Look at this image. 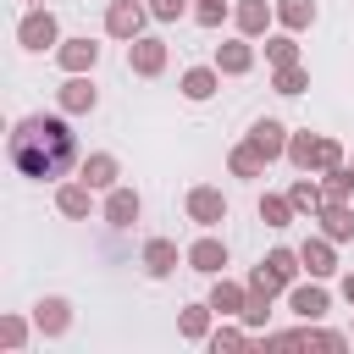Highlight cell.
I'll return each mask as SVG.
<instances>
[{
	"mask_svg": "<svg viewBox=\"0 0 354 354\" xmlns=\"http://www.w3.org/2000/svg\"><path fill=\"white\" fill-rule=\"evenodd\" d=\"M6 155H11L17 177H28V183H66L72 166L83 160L77 155L72 116L61 105L55 111H33V116H17L11 122V138H6Z\"/></svg>",
	"mask_w": 354,
	"mask_h": 354,
	"instance_id": "6da1fadb",
	"label": "cell"
},
{
	"mask_svg": "<svg viewBox=\"0 0 354 354\" xmlns=\"http://www.w3.org/2000/svg\"><path fill=\"white\" fill-rule=\"evenodd\" d=\"M17 44H22L28 55L55 50V44H61V17H55L50 6H28V11L17 17Z\"/></svg>",
	"mask_w": 354,
	"mask_h": 354,
	"instance_id": "7a4b0ae2",
	"label": "cell"
},
{
	"mask_svg": "<svg viewBox=\"0 0 354 354\" xmlns=\"http://www.w3.org/2000/svg\"><path fill=\"white\" fill-rule=\"evenodd\" d=\"M183 210H188V221L199 227V232H216L221 221H227V194L216 188V183H199V188H188V199H183Z\"/></svg>",
	"mask_w": 354,
	"mask_h": 354,
	"instance_id": "3957f363",
	"label": "cell"
},
{
	"mask_svg": "<svg viewBox=\"0 0 354 354\" xmlns=\"http://www.w3.org/2000/svg\"><path fill=\"white\" fill-rule=\"evenodd\" d=\"M100 216H105V227L127 232V227L144 216V194H138V188H127V183H116L111 194H100Z\"/></svg>",
	"mask_w": 354,
	"mask_h": 354,
	"instance_id": "277c9868",
	"label": "cell"
},
{
	"mask_svg": "<svg viewBox=\"0 0 354 354\" xmlns=\"http://www.w3.org/2000/svg\"><path fill=\"white\" fill-rule=\"evenodd\" d=\"M288 310H293L299 321H326V310H332L326 282H321V277H299V282L288 288Z\"/></svg>",
	"mask_w": 354,
	"mask_h": 354,
	"instance_id": "5b68a950",
	"label": "cell"
},
{
	"mask_svg": "<svg viewBox=\"0 0 354 354\" xmlns=\"http://www.w3.org/2000/svg\"><path fill=\"white\" fill-rule=\"evenodd\" d=\"M144 22H155L144 0H111V6H105V33L122 39V44H133V39L144 33Z\"/></svg>",
	"mask_w": 354,
	"mask_h": 354,
	"instance_id": "8992f818",
	"label": "cell"
},
{
	"mask_svg": "<svg viewBox=\"0 0 354 354\" xmlns=\"http://www.w3.org/2000/svg\"><path fill=\"white\" fill-rule=\"evenodd\" d=\"M166 61H171V50H166V39H155V33H138V39L127 44V72H133V77H160Z\"/></svg>",
	"mask_w": 354,
	"mask_h": 354,
	"instance_id": "52a82bcc",
	"label": "cell"
},
{
	"mask_svg": "<svg viewBox=\"0 0 354 354\" xmlns=\"http://www.w3.org/2000/svg\"><path fill=\"white\" fill-rule=\"evenodd\" d=\"M232 28L260 44V39L277 28V0H232Z\"/></svg>",
	"mask_w": 354,
	"mask_h": 354,
	"instance_id": "ba28073f",
	"label": "cell"
},
{
	"mask_svg": "<svg viewBox=\"0 0 354 354\" xmlns=\"http://www.w3.org/2000/svg\"><path fill=\"white\" fill-rule=\"evenodd\" d=\"M138 266H144V277H149V282H166L177 266H188V249H177L171 238H149V243H144V254H138Z\"/></svg>",
	"mask_w": 354,
	"mask_h": 354,
	"instance_id": "9c48e42d",
	"label": "cell"
},
{
	"mask_svg": "<svg viewBox=\"0 0 354 354\" xmlns=\"http://www.w3.org/2000/svg\"><path fill=\"white\" fill-rule=\"evenodd\" d=\"M254 55H260V50H254V39L232 33V39H221V44H216V72H221V77H249V72H254Z\"/></svg>",
	"mask_w": 354,
	"mask_h": 354,
	"instance_id": "30bf717a",
	"label": "cell"
},
{
	"mask_svg": "<svg viewBox=\"0 0 354 354\" xmlns=\"http://www.w3.org/2000/svg\"><path fill=\"white\" fill-rule=\"evenodd\" d=\"M55 105H61L66 116H88V111L100 105V88H94V77H88V72H66V83L55 88Z\"/></svg>",
	"mask_w": 354,
	"mask_h": 354,
	"instance_id": "8fae6325",
	"label": "cell"
},
{
	"mask_svg": "<svg viewBox=\"0 0 354 354\" xmlns=\"http://www.w3.org/2000/svg\"><path fill=\"white\" fill-rule=\"evenodd\" d=\"M77 177H83L94 194H111V188L122 183V160H116L111 149H88V155L77 160Z\"/></svg>",
	"mask_w": 354,
	"mask_h": 354,
	"instance_id": "7c38bea8",
	"label": "cell"
},
{
	"mask_svg": "<svg viewBox=\"0 0 354 354\" xmlns=\"http://www.w3.org/2000/svg\"><path fill=\"white\" fill-rule=\"evenodd\" d=\"M94 205H100V194H94L83 177H66V183H55V210H61L66 221H88V216H94Z\"/></svg>",
	"mask_w": 354,
	"mask_h": 354,
	"instance_id": "4fadbf2b",
	"label": "cell"
},
{
	"mask_svg": "<svg viewBox=\"0 0 354 354\" xmlns=\"http://www.w3.org/2000/svg\"><path fill=\"white\" fill-rule=\"evenodd\" d=\"M227 238H216V232H199L194 243H188V271H199V277H221L227 271Z\"/></svg>",
	"mask_w": 354,
	"mask_h": 354,
	"instance_id": "5bb4252c",
	"label": "cell"
},
{
	"mask_svg": "<svg viewBox=\"0 0 354 354\" xmlns=\"http://www.w3.org/2000/svg\"><path fill=\"white\" fill-rule=\"evenodd\" d=\"M243 138H249L266 160H288V122H277V116H254Z\"/></svg>",
	"mask_w": 354,
	"mask_h": 354,
	"instance_id": "9a60e30c",
	"label": "cell"
},
{
	"mask_svg": "<svg viewBox=\"0 0 354 354\" xmlns=\"http://www.w3.org/2000/svg\"><path fill=\"white\" fill-rule=\"evenodd\" d=\"M299 260H304V277H337V243L326 238V232H310L304 243H299Z\"/></svg>",
	"mask_w": 354,
	"mask_h": 354,
	"instance_id": "2e32d148",
	"label": "cell"
},
{
	"mask_svg": "<svg viewBox=\"0 0 354 354\" xmlns=\"http://www.w3.org/2000/svg\"><path fill=\"white\" fill-rule=\"evenodd\" d=\"M33 326H39V337H66V332H72V299L44 293V299L33 304Z\"/></svg>",
	"mask_w": 354,
	"mask_h": 354,
	"instance_id": "e0dca14e",
	"label": "cell"
},
{
	"mask_svg": "<svg viewBox=\"0 0 354 354\" xmlns=\"http://www.w3.org/2000/svg\"><path fill=\"white\" fill-rule=\"evenodd\" d=\"M315 232H326L332 243H354V199H326L315 210Z\"/></svg>",
	"mask_w": 354,
	"mask_h": 354,
	"instance_id": "ac0fdd59",
	"label": "cell"
},
{
	"mask_svg": "<svg viewBox=\"0 0 354 354\" xmlns=\"http://www.w3.org/2000/svg\"><path fill=\"white\" fill-rule=\"evenodd\" d=\"M55 66H61V72H94V66H100V44H94L88 33L61 39V44H55Z\"/></svg>",
	"mask_w": 354,
	"mask_h": 354,
	"instance_id": "d6986e66",
	"label": "cell"
},
{
	"mask_svg": "<svg viewBox=\"0 0 354 354\" xmlns=\"http://www.w3.org/2000/svg\"><path fill=\"white\" fill-rule=\"evenodd\" d=\"M243 304H249V282H232L227 271H221V277H210V310H216L221 321H227V315L238 321V315H243Z\"/></svg>",
	"mask_w": 354,
	"mask_h": 354,
	"instance_id": "ffe728a7",
	"label": "cell"
},
{
	"mask_svg": "<svg viewBox=\"0 0 354 354\" xmlns=\"http://www.w3.org/2000/svg\"><path fill=\"white\" fill-rule=\"evenodd\" d=\"M288 199H293V210H299L304 221H315V210L326 205V188H321V177H315V171H299V177L288 183Z\"/></svg>",
	"mask_w": 354,
	"mask_h": 354,
	"instance_id": "44dd1931",
	"label": "cell"
},
{
	"mask_svg": "<svg viewBox=\"0 0 354 354\" xmlns=\"http://www.w3.org/2000/svg\"><path fill=\"white\" fill-rule=\"evenodd\" d=\"M216 321H221V315L210 310V299H205V304H183V310H177V337H183V343H205Z\"/></svg>",
	"mask_w": 354,
	"mask_h": 354,
	"instance_id": "7402d4cb",
	"label": "cell"
},
{
	"mask_svg": "<svg viewBox=\"0 0 354 354\" xmlns=\"http://www.w3.org/2000/svg\"><path fill=\"white\" fill-rule=\"evenodd\" d=\"M177 88H183V100H194V105H205L216 88H221V72H216V61L210 66H188L183 77H177Z\"/></svg>",
	"mask_w": 354,
	"mask_h": 354,
	"instance_id": "603a6c76",
	"label": "cell"
},
{
	"mask_svg": "<svg viewBox=\"0 0 354 354\" xmlns=\"http://www.w3.org/2000/svg\"><path fill=\"white\" fill-rule=\"evenodd\" d=\"M266 166H271V160H266V155H260V149H254L249 138H238V144L227 149V171H232V177H243V183L266 177Z\"/></svg>",
	"mask_w": 354,
	"mask_h": 354,
	"instance_id": "cb8c5ba5",
	"label": "cell"
},
{
	"mask_svg": "<svg viewBox=\"0 0 354 354\" xmlns=\"http://www.w3.org/2000/svg\"><path fill=\"white\" fill-rule=\"evenodd\" d=\"M282 288H293L299 277H304V260H299V249H288V243H277V249H266V260H260Z\"/></svg>",
	"mask_w": 354,
	"mask_h": 354,
	"instance_id": "d4e9b609",
	"label": "cell"
},
{
	"mask_svg": "<svg viewBox=\"0 0 354 354\" xmlns=\"http://www.w3.org/2000/svg\"><path fill=\"white\" fill-rule=\"evenodd\" d=\"M249 337H254V332H249L243 321H232V315H227V321H216V326H210L205 348H210V354H232V348H243Z\"/></svg>",
	"mask_w": 354,
	"mask_h": 354,
	"instance_id": "484cf974",
	"label": "cell"
},
{
	"mask_svg": "<svg viewBox=\"0 0 354 354\" xmlns=\"http://www.w3.org/2000/svg\"><path fill=\"white\" fill-rule=\"evenodd\" d=\"M315 0H277V28H288V33H310L315 28Z\"/></svg>",
	"mask_w": 354,
	"mask_h": 354,
	"instance_id": "4316f807",
	"label": "cell"
},
{
	"mask_svg": "<svg viewBox=\"0 0 354 354\" xmlns=\"http://www.w3.org/2000/svg\"><path fill=\"white\" fill-rule=\"evenodd\" d=\"M315 149H321V133H310V127L288 133V166L293 171H315Z\"/></svg>",
	"mask_w": 354,
	"mask_h": 354,
	"instance_id": "83f0119b",
	"label": "cell"
},
{
	"mask_svg": "<svg viewBox=\"0 0 354 354\" xmlns=\"http://www.w3.org/2000/svg\"><path fill=\"white\" fill-rule=\"evenodd\" d=\"M33 332H39V326H33V315H17V310H11V315H0V348H6V354H22Z\"/></svg>",
	"mask_w": 354,
	"mask_h": 354,
	"instance_id": "f1b7e54d",
	"label": "cell"
},
{
	"mask_svg": "<svg viewBox=\"0 0 354 354\" xmlns=\"http://www.w3.org/2000/svg\"><path fill=\"white\" fill-rule=\"evenodd\" d=\"M260 50H266V66H288V61H299V33L277 28V33L260 39Z\"/></svg>",
	"mask_w": 354,
	"mask_h": 354,
	"instance_id": "f546056e",
	"label": "cell"
},
{
	"mask_svg": "<svg viewBox=\"0 0 354 354\" xmlns=\"http://www.w3.org/2000/svg\"><path fill=\"white\" fill-rule=\"evenodd\" d=\"M254 210H260V221H266V227H277V232L299 221V210H293V199H288V194H260V205H254Z\"/></svg>",
	"mask_w": 354,
	"mask_h": 354,
	"instance_id": "4dcf8cb0",
	"label": "cell"
},
{
	"mask_svg": "<svg viewBox=\"0 0 354 354\" xmlns=\"http://www.w3.org/2000/svg\"><path fill=\"white\" fill-rule=\"evenodd\" d=\"M271 88H277V94H288V100H293V94H304V88H310V66H304V61L271 66Z\"/></svg>",
	"mask_w": 354,
	"mask_h": 354,
	"instance_id": "1f68e13d",
	"label": "cell"
},
{
	"mask_svg": "<svg viewBox=\"0 0 354 354\" xmlns=\"http://www.w3.org/2000/svg\"><path fill=\"white\" fill-rule=\"evenodd\" d=\"M271 304H277V293H266V288H249V304H243V326L249 332H266V321H271Z\"/></svg>",
	"mask_w": 354,
	"mask_h": 354,
	"instance_id": "d6a6232c",
	"label": "cell"
},
{
	"mask_svg": "<svg viewBox=\"0 0 354 354\" xmlns=\"http://www.w3.org/2000/svg\"><path fill=\"white\" fill-rule=\"evenodd\" d=\"M321 188H326V199H354V166L343 160L337 171H321Z\"/></svg>",
	"mask_w": 354,
	"mask_h": 354,
	"instance_id": "836d02e7",
	"label": "cell"
},
{
	"mask_svg": "<svg viewBox=\"0 0 354 354\" xmlns=\"http://www.w3.org/2000/svg\"><path fill=\"white\" fill-rule=\"evenodd\" d=\"M194 22L199 28H221V22H232V6L227 0H194Z\"/></svg>",
	"mask_w": 354,
	"mask_h": 354,
	"instance_id": "e575fe53",
	"label": "cell"
},
{
	"mask_svg": "<svg viewBox=\"0 0 354 354\" xmlns=\"http://www.w3.org/2000/svg\"><path fill=\"white\" fill-rule=\"evenodd\" d=\"M343 160H348V155H343V144H337L332 133H321V149H315V177H321V171H337Z\"/></svg>",
	"mask_w": 354,
	"mask_h": 354,
	"instance_id": "d590c367",
	"label": "cell"
},
{
	"mask_svg": "<svg viewBox=\"0 0 354 354\" xmlns=\"http://www.w3.org/2000/svg\"><path fill=\"white\" fill-rule=\"evenodd\" d=\"M144 6H149L155 22H183L188 17V0H144Z\"/></svg>",
	"mask_w": 354,
	"mask_h": 354,
	"instance_id": "8d00e7d4",
	"label": "cell"
},
{
	"mask_svg": "<svg viewBox=\"0 0 354 354\" xmlns=\"http://www.w3.org/2000/svg\"><path fill=\"white\" fill-rule=\"evenodd\" d=\"M337 293H343V304H354V271H343V282H337Z\"/></svg>",
	"mask_w": 354,
	"mask_h": 354,
	"instance_id": "74e56055",
	"label": "cell"
},
{
	"mask_svg": "<svg viewBox=\"0 0 354 354\" xmlns=\"http://www.w3.org/2000/svg\"><path fill=\"white\" fill-rule=\"evenodd\" d=\"M348 337H354V326H348Z\"/></svg>",
	"mask_w": 354,
	"mask_h": 354,
	"instance_id": "f35d334b",
	"label": "cell"
},
{
	"mask_svg": "<svg viewBox=\"0 0 354 354\" xmlns=\"http://www.w3.org/2000/svg\"><path fill=\"white\" fill-rule=\"evenodd\" d=\"M348 166H354V160H348Z\"/></svg>",
	"mask_w": 354,
	"mask_h": 354,
	"instance_id": "ab89813d",
	"label": "cell"
}]
</instances>
